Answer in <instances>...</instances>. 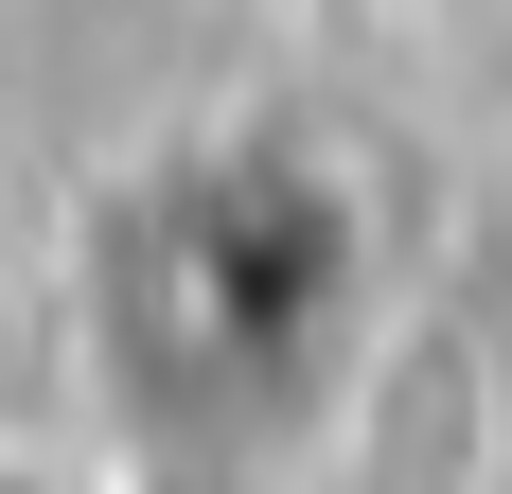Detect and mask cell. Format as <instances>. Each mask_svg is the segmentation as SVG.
I'll return each mask as SVG.
<instances>
[{
	"label": "cell",
	"instance_id": "obj_1",
	"mask_svg": "<svg viewBox=\"0 0 512 494\" xmlns=\"http://www.w3.org/2000/svg\"><path fill=\"white\" fill-rule=\"evenodd\" d=\"M0 494H71V477H0Z\"/></svg>",
	"mask_w": 512,
	"mask_h": 494
}]
</instances>
